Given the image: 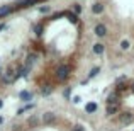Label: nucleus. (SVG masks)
<instances>
[{"label": "nucleus", "instance_id": "a878e982", "mask_svg": "<svg viewBox=\"0 0 134 131\" xmlns=\"http://www.w3.org/2000/svg\"><path fill=\"white\" fill-rule=\"evenodd\" d=\"M2 106H3V102H2V101H0V109H2Z\"/></svg>", "mask_w": 134, "mask_h": 131}, {"label": "nucleus", "instance_id": "4468645a", "mask_svg": "<svg viewBox=\"0 0 134 131\" xmlns=\"http://www.w3.org/2000/svg\"><path fill=\"white\" fill-rule=\"evenodd\" d=\"M51 92H53V87L51 85H44L43 90H41V94H43V95H48V94H51Z\"/></svg>", "mask_w": 134, "mask_h": 131}, {"label": "nucleus", "instance_id": "20e7f679", "mask_svg": "<svg viewBox=\"0 0 134 131\" xmlns=\"http://www.w3.org/2000/svg\"><path fill=\"white\" fill-rule=\"evenodd\" d=\"M37 3V0H17V7H31Z\"/></svg>", "mask_w": 134, "mask_h": 131}, {"label": "nucleus", "instance_id": "f8f14e48", "mask_svg": "<svg viewBox=\"0 0 134 131\" xmlns=\"http://www.w3.org/2000/svg\"><path fill=\"white\" fill-rule=\"evenodd\" d=\"M36 58H37V55H36V53H31V55L27 56V65H26V66H31L34 61H36Z\"/></svg>", "mask_w": 134, "mask_h": 131}, {"label": "nucleus", "instance_id": "f3484780", "mask_svg": "<svg viewBox=\"0 0 134 131\" xmlns=\"http://www.w3.org/2000/svg\"><path fill=\"white\" fill-rule=\"evenodd\" d=\"M65 15H66V17H68V19H70V20H71V22H73V24H75V22H76V20H78V19H76V15H73V14H68V12H66V14H65Z\"/></svg>", "mask_w": 134, "mask_h": 131}, {"label": "nucleus", "instance_id": "1a4fd4ad", "mask_svg": "<svg viewBox=\"0 0 134 131\" xmlns=\"http://www.w3.org/2000/svg\"><path fill=\"white\" fill-rule=\"evenodd\" d=\"M92 10H93V14H102L104 12V5H102V3H95V5L92 7Z\"/></svg>", "mask_w": 134, "mask_h": 131}, {"label": "nucleus", "instance_id": "aec40b11", "mask_svg": "<svg viewBox=\"0 0 134 131\" xmlns=\"http://www.w3.org/2000/svg\"><path fill=\"white\" fill-rule=\"evenodd\" d=\"M75 12L80 14V12H82V7H80V5H75Z\"/></svg>", "mask_w": 134, "mask_h": 131}, {"label": "nucleus", "instance_id": "f257e3e1", "mask_svg": "<svg viewBox=\"0 0 134 131\" xmlns=\"http://www.w3.org/2000/svg\"><path fill=\"white\" fill-rule=\"evenodd\" d=\"M70 72H71V68H70L68 65L58 66V70H56V78H58V80H65L66 77L70 75Z\"/></svg>", "mask_w": 134, "mask_h": 131}, {"label": "nucleus", "instance_id": "2eb2a0df", "mask_svg": "<svg viewBox=\"0 0 134 131\" xmlns=\"http://www.w3.org/2000/svg\"><path fill=\"white\" fill-rule=\"evenodd\" d=\"M98 70H100L98 66H95V68H92V70H90V73H88V77H90V78H93V77H97Z\"/></svg>", "mask_w": 134, "mask_h": 131}, {"label": "nucleus", "instance_id": "5701e85b", "mask_svg": "<svg viewBox=\"0 0 134 131\" xmlns=\"http://www.w3.org/2000/svg\"><path fill=\"white\" fill-rule=\"evenodd\" d=\"M73 131H83V129H82V126H75V129H73Z\"/></svg>", "mask_w": 134, "mask_h": 131}, {"label": "nucleus", "instance_id": "6ab92c4d", "mask_svg": "<svg viewBox=\"0 0 134 131\" xmlns=\"http://www.w3.org/2000/svg\"><path fill=\"white\" fill-rule=\"evenodd\" d=\"M39 10H41V12H43V14H44V12H49V7H41Z\"/></svg>", "mask_w": 134, "mask_h": 131}, {"label": "nucleus", "instance_id": "39448f33", "mask_svg": "<svg viewBox=\"0 0 134 131\" xmlns=\"http://www.w3.org/2000/svg\"><path fill=\"white\" fill-rule=\"evenodd\" d=\"M56 119V116L53 114V112H46V114L43 116V123H46V124H49V123H53Z\"/></svg>", "mask_w": 134, "mask_h": 131}, {"label": "nucleus", "instance_id": "423d86ee", "mask_svg": "<svg viewBox=\"0 0 134 131\" xmlns=\"http://www.w3.org/2000/svg\"><path fill=\"white\" fill-rule=\"evenodd\" d=\"M19 97H20V101L27 102V101H31V99H32V94H31V92H27V90H22L19 94Z\"/></svg>", "mask_w": 134, "mask_h": 131}, {"label": "nucleus", "instance_id": "7ed1b4c3", "mask_svg": "<svg viewBox=\"0 0 134 131\" xmlns=\"http://www.w3.org/2000/svg\"><path fill=\"white\" fill-rule=\"evenodd\" d=\"M95 34H97L98 38H104L105 34H107V27H105L104 24H97V26H95Z\"/></svg>", "mask_w": 134, "mask_h": 131}, {"label": "nucleus", "instance_id": "a211bd4d", "mask_svg": "<svg viewBox=\"0 0 134 131\" xmlns=\"http://www.w3.org/2000/svg\"><path fill=\"white\" fill-rule=\"evenodd\" d=\"M36 34H37V36L43 34V26H41V24H39V26H36Z\"/></svg>", "mask_w": 134, "mask_h": 131}, {"label": "nucleus", "instance_id": "412c9836", "mask_svg": "<svg viewBox=\"0 0 134 131\" xmlns=\"http://www.w3.org/2000/svg\"><path fill=\"white\" fill-rule=\"evenodd\" d=\"M82 99H80V95H76V97H73V102H80Z\"/></svg>", "mask_w": 134, "mask_h": 131}, {"label": "nucleus", "instance_id": "4be33fe9", "mask_svg": "<svg viewBox=\"0 0 134 131\" xmlns=\"http://www.w3.org/2000/svg\"><path fill=\"white\" fill-rule=\"evenodd\" d=\"M70 92H71V90H70V88H66V90H65V97H70Z\"/></svg>", "mask_w": 134, "mask_h": 131}, {"label": "nucleus", "instance_id": "0eeeda50", "mask_svg": "<svg viewBox=\"0 0 134 131\" xmlns=\"http://www.w3.org/2000/svg\"><path fill=\"white\" fill-rule=\"evenodd\" d=\"M10 12H12V7H10V5H2V7H0V17L7 15V14H10Z\"/></svg>", "mask_w": 134, "mask_h": 131}, {"label": "nucleus", "instance_id": "dca6fc26", "mask_svg": "<svg viewBox=\"0 0 134 131\" xmlns=\"http://www.w3.org/2000/svg\"><path fill=\"white\" fill-rule=\"evenodd\" d=\"M121 48H122V49H124V51H126V49H129V41H127V39H124V41H121Z\"/></svg>", "mask_w": 134, "mask_h": 131}, {"label": "nucleus", "instance_id": "6e6552de", "mask_svg": "<svg viewBox=\"0 0 134 131\" xmlns=\"http://www.w3.org/2000/svg\"><path fill=\"white\" fill-rule=\"evenodd\" d=\"M85 111L87 112H95L97 111V104H95V102H88V104L85 106Z\"/></svg>", "mask_w": 134, "mask_h": 131}, {"label": "nucleus", "instance_id": "9b49d317", "mask_svg": "<svg viewBox=\"0 0 134 131\" xmlns=\"http://www.w3.org/2000/svg\"><path fill=\"white\" fill-rule=\"evenodd\" d=\"M93 53H95V55H102V53H104V44L97 43L93 46Z\"/></svg>", "mask_w": 134, "mask_h": 131}, {"label": "nucleus", "instance_id": "ddd939ff", "mask_svg": "<svg viewBox=\"0 0 134 131\" xmlns=\"http://www.w3.org/2000/svg\"><path fill=\"white\" fill-rule=\"evenodd\" d=\"M117 109H119V106H117V104L107 106V114H115V112H117Z\"/></svg>", "mask_w": 134, "mask_h": 131}, {"label": "nucleus", "instance_id": "9d476101", "mask_svg": "<svg viewBox=\"0 0 134 131\" xmlns=\"http://www.w3.org/2000/svg\"><path fill=\"white\" fill-rule=\"evenodd\" d=\"M117 94H110V95H109V99H107V104L109 106H112V104H117Z\"/></svg>", "mask_w": 134, "mask_h": 131}, {"label": "nucleus", "instance_id": "b1692460", "mask_svg": "<svg viewBox=\"0 0 134 131\" xmlns=\"http://www.w3.org/2000/svg\"><path fill=\"white\" fill-rule=\"evenodd\" d=\"M5 29V24H0V31H3Z\"/></svg>", "mask_w": 134, "mask_h": 131}, {"label": "nucleus", "instance_id": "bb28decb", "mask_svg": "<svg viewBox=\"0 0 134 131\" xmlns=\"http://www.w3.org/2000/svg\"><path fill=\"white\" fill-rule=\"evenodd\" d=\"M131 88H132V92H134V85H132V87H131Z\"/></svg>", "mask_w": 134, "mask_h": 131}, {"label": "nucleus", "instance_id": "393cba45", "mask_svg": "<svg viewBox=\"0 0 134 131\" xmlns=\"http://www.w3.org/2000/svg\"><path fill=\"white\" fill-rule=\"evenodd\" d=\"M2 123H3V118H2V116H0V124H2Z\"/></svg>", "mask_w": 134, "mask_h": 131}, {"label": "nucleus", "instance_id": "f03ea898", "mask_svg": "<svg viewBox=\"0 0 134 131\" xmlns=\"http://www.w3.org/2000/svg\"><path fill=\"white\" fill-rule=\"evenodd\" d=\"M132 118L134 116L131 114V112H122V114L119 116V123H121V124H131Z\"/></svg>", "mask_w": 134, "mask_h": 131}]
</instances>
